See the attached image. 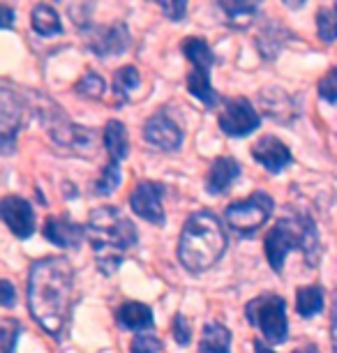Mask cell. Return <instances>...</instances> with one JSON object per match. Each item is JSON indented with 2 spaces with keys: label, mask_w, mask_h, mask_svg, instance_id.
I'll list each match as a JSON object with an SVG mask.
<instances>
[{
  "label": "cell",
  "mask_w": 337,
  "mask_h": 353,
  "mask_svg": "<svg viewBox=\"0 0 337 353\" xmlns=\"http://www.w3.org/2000/svg\"><path fill=\"white\" fill-rule=\"evenodd\" d=\"M0 286H3V298H0V303H3V307H12L14 305V286H12L10 279H3L0 282Z\"/></svg>",
  "instance_id": "d6a6232c"
},
{
  "label": "cell",
  "mask_w": 337,
  "mask_h": 353,
  "mask_svg": "<svg viewBox=\"0 0 337 353\" xmlns=\"http://www.w3.org/2000/svg\"><path fill=\"white\" fill-rule=\"evenodd\" d=\"M19 335H21V325L17 321H5L3 328H0V342H3V351L5 353H14V346L19 342Z\"/></svg>",
  "instance_id": "f546056e"
},
{
  "label": "cell",
  "mask_w": 337,
  "mask_h": 353,
  "mask_svg": "<svg viewBox=\"0 0 337 353\" xmlns=\"http://www.w3.org/2000/svg\"><path fill=\"white\" fill-rule=\"evenodd\" d=\"M252 157L268 173H282L294 162V155H292V150L287 148V143L280 141V139L273 134L261 137L259 141L252 145Z\"/></svg>",
  "instance_id": "4fadbf2b"
},
{
  "label": "cell",
  "mask_w": 337,
  "mask_h": 353,
  "mask_svg": "<svg viewBox=\"0 0 337 353\" xmlns=\"http://www.w3.org/2000/svg\"><path fill=\"white\" fill-rule=\"evenodd\" d=\"M42 233H44L46 241L54 243L56 248L79 250L81 248L83 236H85V229L79 226L76 222H72L68 215H51V217H46Z\"/></svg>",
  "instance_id": "5bb4252c"
},
{
  "label": "cell",
  "mask_w": 337,
  "mask_h": 353,
  "mask_svg": "<svg viewBox=\"0 0 337 353\" xmlns=\"http://www.w3.org/2000/svg\"><path fill=\"white\" fill-rule=\"evenodd\" d=\"M30 26L37 35L42 37H54V35H61L63 32V23H61V17L58 12L46 3H39L32 8L30 12Z\"/></svg>",
  "instance_id": "d6986e66"
},
{
  "label": "cell",
  "mask_w": 337,
  "mask_h": 353,
  "mask_svg": "<svg viewBox=\"0 0 337 353\" xmlns=\"http://www.w3.org/2000/svg\"><path fill=\"white\" fill-rule=\"evenodd\" d=\"M254 353H277V351H273L270 346H266L261 339H254Z\"/></svg>",
  "instance_id": "d590c367"
},
{
  "label": "cell",
  "mask_w": 337,
  "mask_h": 353,
  "mask_svg": "<svg viewBox=\"0 0 337 353\" xmlns=\"http://www.w3.org/2000/svg\"><path fill=\"white\" fill-rule=\"evenodd\" d=\"M201 353H231V332L227 325L210 321L203 325L201 332Z\"/></svg>",
  "instance_id": "44dd1931"
},
{
  "label": "cell",
  "mask_w": 337,
  "mask_h": 353,
  "mask_svg": "<svg viewBox=\"0 0 337 353\" xmlns=\"http://www.w3.org/2000/svg\"><path fill=\"white\" fill-rule=\"evenodd\" d=\"M335 10H337V8H335Z\"/></svg>",
  "instance_id": "74e56055"
},
{
  "label": "cell",
  "mask_w": 337,
  "mask_h": 353,
  "mask_svg": "<svg viewBox=\"0 0 337 353\" xmlns=\"http://www.w3.org/2000/svg\"><path fill=\"white\" fill-rule=\"evenodd\" d=\"M141 83V77H139V70L134 65H125L114 74V95L118 99V104H125L130 99V92L139 88Z\"/></svg>",
  "instance_id": "cb8c5ba5"
},
{
  "label": "cell",
  "mask_w": 337,
  "mask_h": 353,
  "mask_svg": "<svg viewBox=\"0 0 337 353\" xmlns=\"http://www.w3.org/2000/svg\"><path fill=\"white\" fill-rule=\"evenodd\" d=\"M227 252V233L220 217L210 210L192 212L178 241V261L190 272H206Z\"/></svg>",
  "instance_id": "3957f363"
},
{
  "label": "cell",
  "mask_w": 337,
  "mask_h": 353,
  "mask_svg": "<svg viewBox=\"0 0 337 353\" xmlns=\"http://www.w3.org/2000/svg\"><path fill=\"white\" fill-rule=\"evenodd\" d=\"M130 351L132 353H160L162 342L153 332H139V335H134V339H132Z\"/></svg>",
  "instance_id": "83f0119b"
},
{
  "label": "cell",
  "mask_w": 337,
  "mask_h": 353,
  "mask_svg": "<svg viewBox=\"0 0 337 353\" xmlns=\"http://www.w3.org/2000/svg\"><path fill=\"white\" fill-rule=\"evenodd\" d=\"M0 14H3L0 26H3V28H12V23H14V10L8 8V5H3V8H0Z\"/></svg>",
  "instance_id": "e575fe53"
},
{
  "label": "cell",
  "mask_w": 337,
  "mask_h": 353,
  "mask_svg": "<svg viewBox=\"0 0 337 353\" xmlns=\"http://www.w3.org/2000/svg\"><path fill=\"white\" fill-rule=\"evenodd\" d=\"M296 310L303 319H312L323 310V289L319 284L300 286L296 291Z\"/></svg>",
  "instance_id": "603a6c76"
},
{
  "label": "cell",
  "mask_w": 337,
  "mask_h": 353,
  "mask_svg": "<svg viewBox=\"0 0 337 353\" xmlns=\"http://www.w3.org/2000/svg\"><path fill=\"white\" fill-rule=\"evenodd\" d=\"M245 319L249 325L261 330V335L270 344H284L289 335L287 303L275 293H263L245 305Z\"/></svg>",
  "instance_id": "5b68a950"
},
{
  "label": "cell",
  "mask_w": 337,
  "mask_h": 353,
  "mask_svg": "<svg viewBox=\"0 0 337 353\" xmlns=\"http://www.w3.org/2000/svg\"><path fill=\"white\" fill-rule=\"evenodd\" d=\"M116 321L121 328L125 330H132V332H148L153 330L155 325V319H153V310L143 303H136V301H127L123 303L121 307L116 310Z\"/></svg>",
  "instance_id": "2e32d148"
},
{
  "label": "cell",
  "mask_w": 337,
  "mask_h": 353,
  "mask_svg": "<svg viewBox=\"0 0 337 353\" xmlns=\"http://www.w3.org/2000/svg\"><path fill=\"white\" fill-rule=\"evenodd\" d=\"M88 46L97 58L121 56V53L127 51V46H130L127 26L114 23V26H104V28H95L92 35L88 37Z\"/></svg>",
  "instance_id": "8fae6325"
},
{
  "label": "cell",
  "mask_w": 337,
  "mask_h": 353,
  "mask_svg": "<svg viewBox=\"0 0 337 353\" xmlns=\"http://www.w3.org/2000/svg\"><path fill=\"white\" fill-rule=\"evenodd\" d=\"M164 185L155 181H141L130 196V208L146 222L162 226L164 224Z\"/></svg>",
  "instance_id": "9c48e42d"
},
{
  "label": "cell",
  "mask_w": 337,
  "mask_h": 353,
  "mask_svg": "<svg viewBox=\"0 0 337 353\" xmlns=\"http://www.w3.org/2000/svg\"><path fill=\"white\" fill-rule=\"evenodd\" d=\"M330 344H333V353H337V298L333 303V314H330Z\"/></svg>",
  "instance_id": "836d02e7"
},
{
  "label": "cell",
  "mask_w": 337,
  "mask_h": 353,
  "mask_svg": "<svg viewBox=\"0 0 337 353\" xmlns=\"http://www.w3.org/2000/svg\"><path fill=\"white\" fill-rule=\"evenodd\" d=\"M143 139H146L150 145H155L157 150L174 152L183 145L185 134H183V130L178 128V123L174 118L162 109L153 113L146 121V125H143Z\"/></svg>",
  "instance_id": "30bf717a"
},
{
  "label": "cell",
  "mask_w": 337,
  "mask_h": 353,
  "mask_svg": "<svg viewBox=\"0 0 337 353\" xmlns=\"http://www.w3.org/2000/svg\"><path fill=\"white\" fill-rule=\"evenodd\" d=\"M273 208L275 203L266 192H252L249 196L227 205L224 222L241 236H252L268 222L270 215H273Z\"/></svg>",
  "instance_id": "8992f818"
},
{
  "label": "cell",
  "mask_w": 337,
  "mask_h": 353,
  "mask_svg": "<svg viewBox=\"0 0 337 353\" xmlns=\"http://www.w3.org/2000/svg\"><path fill=\"white\" fill-rule=\"evenodd\" d=\"M220 10L227 14V23L231 28H247L254 23V19L259 17V5L247 3V0H220Z\"/></svg>",
  "instance_id": "e0dca14e"
},
{
  "label": "cell",
  "mask_w": 337,
  "mask_h": 353,
  "mask_svg": "<svg viewBox=\"0 0 337 353\" xmlns=\"http://www.w3.org/2000/svg\"><path fill=\"white\" fill-rule=\"evenodd\" d=\"M0 215L17 238H30L35 233V212H32V205L25 199L5 196L3 203H0Z\"/></svg>",
  "instance_id": "7c38bea8"
},
{
  "label": "cell",
  "mask_w": 337,
  "mask_h": 353,
  "mask_svg": "<svg viewBox=\"0 0 337 353\" xmlns=\"http://www.w3.org/2000/svg\"><path fill=\"white\" fill-rule=\"evenodd\" d=\"M74 92L79 97L83 99H102L104 92H107V83H104V79L97 74V72H85L81 77V81L74 85Z\"/></svg>",
  "instance_id": "d4e9b609"
},
{
  "label": "cell",
  "mask_w": 337,
  "mask_h": 353,
  "mask_svg": "<svg viewBox=\"0 0 337 353\" xmlns=\"http://www.w3.org/2000/svg\"><path fill=\"white\" fill-rule=\"evenodd\" d=\"M104 145L109 150L111 162L121 164L125 157L130 155V139H127V130L121 121H109L104 125Z\"/></svg>",
  "instance_id": "ac0fdd59"
},
{
  "label": "cell",
  "mask_w": 337,
  "mask_h": 353,
  "mask_svg": "<svg viewBox=\"0 0 337 353\" xmlns=\"http://www.w3.org/2000/svg\"><path fill=\"white\" fill-rule=\"evenodd\" d=\"M118 185H121V164L118 162H109L107 166H104L102 176L97 178L95 183V194L97 196H109L111 192L118 190Z\"/></svg>",
  "instance_id": "4316f807"
},
{
  "label": "cell",
  "mask_w": 337,
  "mask_h": 353,
  "mask_svg": "<svg viewBox=\"0 0 337 353\" xmlns=\"http://www.w3.org/2000/svg\"><path fill=\"white\" fill-rule=\"evenodd\" d=\"M217 123H220V130L227 137L241 139V137L252 134L254 130H259L261 116L247 97H234L224 102V109Z\"/></svg>",
  "instance_id": "52a82bcc"
},
{
  "label": "cell",
  "mask_w": 337,
  "mask_h": 353,
  "mask_svg": "<svg viewBox=\"0 0 337 353\" xmlns=\"http://www.w3.org/2000/svg\"><path fill=\"white\" fill-rule=\"evenodd\" d=\"M23 125V102L17 92L10 90V83H3L0 90V145L3 152L10 155L14 150V141Z\"/></svg>",
  "instance_id": "ba28073f"
},
{
  "label": "cell",
  "mask_w": 337,
  "mask_h": 353,
  "mask_svg": "<svg viewBox=\"0 0 337 353\" xmlns=\"http://www.w3.org/2000/svg\"><path fill=\"white\" fill-rule=\"evenodd\" d=\"M316 32L323 42H337V10L319 8L316 12Z\"/></svg>",
  "instance_id": "484cf974"
},
{
  "label": "cell",
  "mask_w": 337,
  "mask_h": 353,
  "mask_svg": "<svg viewBox=\"0 0 337 353\" xmlns=\"http://www.w3.org/2000/svg\"><path fill=\"white\" fill-rule=\"evenodd\" d=\"M187 90L192 97H196L203 106H217L220 104V95L215 92L213 83H210V72L206 70H192L187 74Z\"/></svg>",
  "instance_id": "7402d4cb"
},
{
  "label": "cell",
  "mask_w": 337,
  "mask_h": 353,
  "mask_svg": "<svg viewBox=\"0 0 337 353\" xmlns=\"http://www.w3.org/2000/svg\"><path fill=\"white\" fill-rule=\"evenodd\" d=\"M181 49L185 53V58H187V61L192 63V70H206V72H210V68L215 65V53L208 46L206 39L192 35L187 39H183Z\"/></svg>",
  "instance_id": "ffe728a7"
},
{
  "label": "cell",
  "mask_w": 337,
  "mask_h": 353,
  "mask_svg": "<svg viewBox=\"0 0 337 353\" xmlns=\"http://www.w3.org/2000/svg\"><path fill=\"white\" fill-rule=\"evenodd\" d=\"M241 164L234 157H217L208 169L206 176V192L213 196L227 194L231 190V185L236 183V178H241Z\"/></svg>",
  "instance_id": "9a60e30c"
},
{
  "label": "cell",
  "mask_w": 337,
  "mask_h": 353,
  "mask_svg": "<svg viewBox=\"0 0 337 353\" xmlns=\"http://www.w3.org/2000/svg\"><path fill=\"white\" fill-rule=\"evenodd\" d=\"M74 303V265L68 256L37 259L28 270L30 316L51 337H61Z\"/></svg>",
  "instance_id": "6da1fadb"
},
{
  "label": "cell",
  "mask_w": 337,
  "mask_h": 353,
  "mask_svg": "<svg viewBox=\"0 0 337 353\" xmlns=\"http://www.w3.org/2000/svg\"><path fill=\"white\" fill-rule=\"evenodd\" d=\"M316 92H319V97L323 99V102L337 104V68H333L326 77L321 79L319 85H316Z\"/></svg>",
  "instance_id": "f1b7e54d"
},
{
  "label": "cell",
  "mask_w": 337,
  "mask_h": 353,
  "mask_svg": "<svg viewBox=\"0 0 337 353\" xmlns=\"http://www.w3.org/2000/svg\"><path fill=\"white\" fill-rule=\"evenodd\" d=\"M263 248H266L268 265L275 272H282L284 259L292 250H300L307 259V265H316L321 252L319 231H316V224L307 215H298L294 219L284 217L266 233Z\"/></svg>",
  "instance_id": "277c9868"
},
{
  "label": "cell",
  "mask_w": 337,
  "mask_h": 353,
  "mask_svg": "<svg viewBox=\"0 0 337 353\" xmlns=\"http://www.w3.org/2000/svg\"><path fill=\"white\" fill-rule=\"evenodd\" d=\"M160 10L174 23L183 21V19L187 17V3H183V0H167V3H160Z\"/></svg>",
  "instance_id": "1f68e13d"
},
{
  "label": "cell",
  "mask_w": 337,
  "mask_h": 353,
  "mask_svg": "<svg viewBox=\"0 0 337 353\" xmlns=\"http://www.w3.org/2000/svg\"><path fill=\"white\" fill-rule=\"evenodd\" d=\"M294 353H319V349H316L314 344H307V346H303V349L298 351H294Z\"/></svg>",
  "instance_id": "8d00e7d4"
},
{
  "label": "cell",
  "mask_w": 337,
  "mask_h": 353,
  "mask_svg": "<svg viewBox=\"0 0 337 353\" xmlns=\"http://www.w3.org/2000/svg\"><path fill=\"white\" fill-rule=\"evenodd\" d=\"M85 238H88L95 263L102 275L111 277L121 268L125 254L134 248L139 241L136 226L114 205L95 208L88 215L85 224Z\"/></svg>",
  "instance_id": "7a4b0ae2"
},
{
  "label": "cell",
  "mask_w": 337,
  "mask_h": 353,
  "mask_svg": "<svg viewBox=\"0 0 337 353\" xmlns=\"http://www.w3.org/2000/svg\"><path fill=\"white\" fill-rule=\"evenodd\" d=\"M171 332H174V339L178 346H187L192 342V330H190V323L187 319L183 314H176L174 316V325H171Z\"/></svg>",
  "instance_id": "4dcf8cb0"
}]
</instances>
